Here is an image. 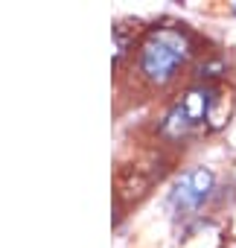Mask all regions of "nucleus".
Wrapping results in <instances>:
<instances>
[{
	"label": "nucleus",
	"instance_id": "obj_3",
	"mask_svg": "<svg viewBox=\"0 0 236 248\" xmlns=\"http://www.w3.org/2000/svg\"><path fill=\"white\" fill-rule=\"evenodd\" d=\"M210 190H213V172L204 170V167L190 170V172L178 181V187H175V193H172V204L181 207V210H198V207L207 202Z\"/></svg>",
	"mask_w": 236,
	"mask_h": 248
},
{
	"label": "nucleus",
	"instance_id": "obj_2",
	"mask_svg": "<svg viewBox=\"0 0 236 248\" xmlns=\"http://www.w3.org/2000/svg\"><path fill=\"white\" fill-rule=\"evenodd\" d=\"M233 96L224 85H192L187 88L163 114L161 135L166 140H187L207 129H219L227 123Z\"/></svg>",
	"mask_w": 236,
	"mask_h": 248
},
{
	"label": "nucleus",
	"instance_id": "obj_1",
	"mask_svg": "<svg viewBox=\"0 0 236 248\" xmlns=\"http://www.w3.org/2000/svg\"><path fill=\"white\" fill-rule=\"evenodd\" d=\"M126 53L129 64L120 70V76H129L134 93L149 96L166 91L181 76V70L190 67L198 53V38L184 24L146 27L134 35L132 50H120V56Z\"/></svg>",
	"mask_w": 236,
	"mask_h": 248
}]
</instances>
